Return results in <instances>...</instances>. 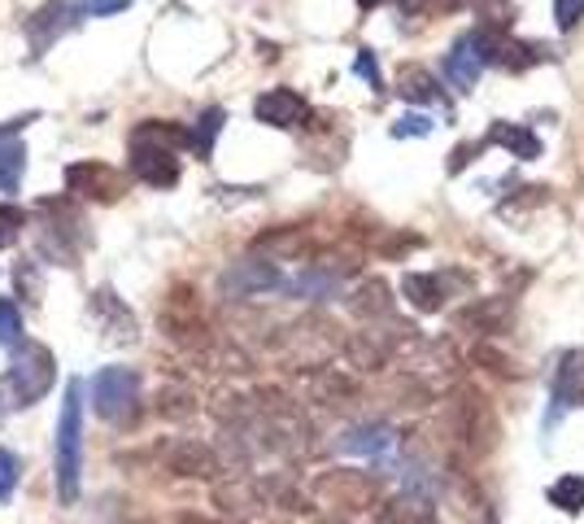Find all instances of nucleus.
Segmentation results:
<instances>
[{"mask_svg": "<svg viewBox=\"0 0 584 524\" xmlns=\"http://www.w3.org/2000/svg\"><path fill=\"white\" fill-rule=\"evenodd\" d=\"M52 376H57V363H52L48 346H35V341L13 346V363L0 376V416L39 403L52 389Z\"/></svg>", "mask_w": 584, "mask_h": 524, "instance_id": "obj_1", "label": "nucleus"}, {"mask_svg": "<svg viewBox=\"0 0 584 524\" xmlns=\"http://www.w3.org/2000/svg\"><path fill=\"white\" fill-rule=\"evenodd\" d=\"M397 9H406V13H419V9H423V0H397Z\"/></svg>", "mask_w": 584, "mask_h": 524, "instance_id": "obj_32", "label": "nucleus"}, {"mask_svg": "<svg viewBox=\"0 0 584 524\" xmlns=\"http://www.w3.org/2000/svg\"><path fill=\"white\" fill-rule=\"evenodd\" d=\"M166 468L175 477H219V455L210 446L184 438V442H171L166 446Z\"/></svg>", "mask_w": 584, "mask_h": 524, "instance_id": "obj_11", "label": "nucleus"}, {"mask_svg": "<svg viewBox=\"0 0 584 524\" xmlns=\"http://www.w3.org/2000/svg\"><path fill=\"white\" fill-rule=\"evenodd\" d=\"M280 284H284V276L262 258H241L223 276V293L227 298H254V293H267V289H280Z\"/></svg>", "mask_w": 584, "mask_h": 524, "instance_id": "obj_9", "label": "nucleus"}, {"mask_svg": "<svg viewBox=\"0 0 584 524\" xmlns=\"http://www.w3.org/2000/svg\"><path fill=\"white\" fill-rule=\"evenodd\" d=\"M0 346L4 350L22 346V315H17V306L9 298H0Z\"/></svg>", "mask_w": 584, "mask_h": 524, "instance_id": "obj_24", "label": "nucleus"}, {"mask_svg": "<svg viewBox=\"0 0 584 524\" xmlns=\"http://www.w3.org/2000/svg\"><path fill=\"white\" fill-rule=\"evenodd\" d=\"M74 22H79V0H48V4H39V9L31 13V22H26L31 53L44 57V53H48Z\"/></svg>", "mask_w": 584, "mask_h": 524, "instance_id": "obj_5", "label": "nucleus"}, {"mask_svg": "<svg viewBox=\"0 0 584 524\" xmlns=\"http://www.w3.org/2000/svg\"><path fill=\"white\" fill-rule=\"evenodd\" d=\"M44 214V232H39V254L52 263H74L79 249L87 245V223L70 201H39Z\"/></svg>", "mask_w": 584, "mask_h": 524, "instance_id": "obj_3", "label": "nucleus"}, {"mask_svg": "<svg viewBox=\"0 0 584 524\" xmlns=\"http://www.w3.org/2000/svg\"><path fill=\"white\" fill-rule=\"evenodd\" d=\"M131 0H79V13H87V18H109V13H122Z\"/></svg>", "mask_w": 584, "mask_h": 524, "instance_id": "obj_30", "label": "nucleus"}, {"mask_svg": "<svg viewBox=\"0 0 584 524\" xmlns=\"http://www.w3.org/2000/svg\"><path fill=\"white\" fill-rule=\"evenodd\" d=\"M393 446V433L384 429V424H371V429H353L344 442H340V451H349V455H384Z\"/></svg>", "mask_w": 584, "mask_h": 524, "instance_id": "obj_18", "label": "nucleus"}, {"mask_svg": "<svg viewBox=\"0 0 584 524\" xmlns=\"http://www.w3.org/2000/svg\"><path fill=\"white\" fill-rule=\"evenodd\" d=\"M131 171H136V179H144L153 188H175L179 184V158L166 144L131 140Z\"/></svg>", "mask_w": 584, "mask_h": 524, "instance_id": "obj_7", "label": "nucleus"}, {"mask_svg": "<svg viewBox=\"0 0 584 524\" xmlns=\"http://www.w3.org/2000/svg\"><path fill=\"white\" fill-rule=\"evenodd\" d=\"M66 188L87 201H118L127 193V179L105 162H74L66 166Z\"/></svg>", "mask_w": 584, "mask_h": 524, "instance_id": "obj_6", "label": "nucleus"}, {"mask_svg": "<svg viewBox=\"0 0 584 524\" xmlns=\"http://www.w3.org/2000/svg\"><path fill=\"white\" fill-rule=\"evenodd\" d=\"M22 228H26V214L17 210V206H0V249H9V245H17V236H22Z\"/></svg>", "mask_w": 584, "mask_h": 524, "instance_id": "obj_25", "label": "nucleus"}, {"mask_svg": "<svg viewBox=\"0 0 584 524\" xmlns=\"http://www.w3.org/2000/svg\"><path fill=\"white\" fill-rule=\"evenodd\" d=\"M554 403H559V411L581 407L584 403V350L563 354V363H559V372H554Z\"/></svg>", "mask_w": 584, "mask_h": 524, "instance_id": "obj_15", "label": "nucleus"}, {"mask_svg": "<svg viewBox=\"0 0 584 524\" xmlns=\"http://www.w3.org/2000/svg\"><path fill=\"white\" fill-rule=\"evenodd\" d=\"M550 503H554L559 512H568V516L584 512V477H563V481H554V486H550Z\"/></svg>", "mask_w": 584, "mask_h": 524, "instance_id": "obj_21", "label": "nucleus"}, {"mask_svg": "<svg viewBox=\"0 0 584 524\" xmlns=\"http://www.w3.org/2000/svg\"><path fill=\"white\" fill-rule=\"evenodd\" d=\"M489 144H506V149H511L515 158H524V162L541 158V140H537L533 131L515 127V123H493V131H489Z\"/></svg>", "mask_w": 584, "mask_h": 524, "instance_id": "obj_17", "label": "nucleus"}, {"mask_svg": "<svg viewBox=\"0 0 584 524\" xmlns=\"http://www.w3.org/2000/svg\"><path fill=\"white\" fill-rule=\"evenodd\" d=\"M432 127H436L432 118H423V114H406L401 123H393V136H397V140H406V136H432Z\"/></svg>", "mask_w": 584, "mask_h": 524, "instance_id": "obj_27", "label": "nucleus"}, {"mask_svg": "<svg viewBox=\"0 0 584 524\" xmlns=\"http://www.w3.org/2000/svg\"><path fill=\"white\" fill-rule=\"evenodd\" d=\"M223 123H227V114L214 105V109H206L201 114V123H197V131H188L192 136V153H201V158H210L214 153V140H219V131H223Z\"/></svg>", "mask_w": 584, "mask_h": 524, "instance_id": "obj_20", "label": "nucleus"}, {"mask_svg": "<svg viewBox=\"0 0 584 524\" xmlns=\"http://www.w3.org/2000/svg\"><path fill=\"white\" fill-rule=\"evenodd\" d=\"M79 468H83V389L70 381L61 420H57V503L74 508L79 503Z\"/></svg>", "mask_w": 584, "mask_h": 524, "instance_id": "obj_2", "label": "nucleus"}, {"mask_svg": "<svg viewBox=\"0 0 584 524\" xmlns=\"http://www.w3.org/2000/svg\"><path fill=\"white\" fill-rule=\"evenodd\" d=\"M554 18H559L563 31H572L584 18V0H554Z\"/></svg>", "mask_w": 584, "mask_h": 524, "instance_id": "obj_29", "label": "nucleus"}, {"mask_svg": "<svg viewBox=\"0 0 584 524\" xmlns=\"http://www.w3.org/2000/svg\"><path fill=\"white\" fill-rule=\"evenodd\" d=\"M441 4H449V9H454V4H463V0H441Z\"/></svg>", "mask_w": 584, "mask_h": 524, "instance_id": "obj_35", "label": "nucleus"}, {"mask_svg": "<svg viewBox=\"0 0 584 524\" xmlns=\"http://www.w3.org/2000/svg\"><path fill=\"white\" fill-rule=\"evenodd\" d=\"M92 315L101 319V328H105L109 341H118V346L136 341V315L118 302L114 289H96V293H92Z\"/></svg>", "mask_w": 584, "mask_h": 524, "instance_id": "obj_10", "label": "nucleus"}, {"mask_svg": "<svg viewBox=\"0 0 584 524\" xmlns=\"http://www.w3.org/2000/svg\"><path fill=\"white\" fill-rule=\"evenodd\" d=\"M480 70H484V57H480V48H476V35L458 39L454 53L445 57V74H449V83H454L458 92H471V88L480 83Z\"/></svg>", "mask_w": 584, "mask_h": 524, "instance_id": "obj_13", "label": "nucleus"}, {"mask_svg": "<svg viewBox=\"0 0 584 524\" xmlns=\"http://www.w3.org/2000/svg\"><path fill=\"white\" fill-rule=\"evenodd\" d=\"M254 114H258V123H267V127H301V123L314 118V114H309V101H305L301 92H292V88H271V92H262L258 105H254Z\"/></svg>", "mask_w": 584, "mask_h": 524, "instance_id": "obj_8", "label": "nucleus"}, {"mask_svg": "<svg viewBox=\"0 0 584 524\" xmlns=\"http://www.w3.org/2000/svg\"><path fill=\"white\" fill-rule=\"evenodd\" d=\"M179 524H227V521H206V516H184Z\"/></svg>", "mask_w": 584, "mask_h": 524, "instance_id": "obj_33", "label": "nucleus"}, {"mask_svg": "<svg viewBox=\"0 0 584 524\" xmlns=\"http://www.w3.org/2000/svg\"><path fill=\"white\" fill-rule=\"evenodd\" d=\"M353 70H358V74H362V79H366V83H371L375 92H384V79H379V66H375V53H366V48H362V53H358V61H353Z\"/></svg>", "mask_w": 584, "mask_h": 524, "instance_id": "obj_28", "label": "nucleus"}, {"mask_svg": "<svg viewBox=\"0 0 584 524\" xmlns=\"http://www.w3.org/2000/svg\"><path fill=\"white\" fill-rule=\"evenodd\" d=\"M480 149H484V140H480V144H458V149H454V158H449V175H458V171H463V162H471Z\"/></svg>", "mask_w": 584, "mask_h": 524, "instance_id": "obj_31", "label": "nucleus"}, {"mask_svg": "<svg viewBox=\"0 0 584 524\" xmlns=\"http://www.w3.org/2000/svg\"><path fill=\"white\" fill-rule=\"evenodd\" d=\"M358 4H362V9H375V4H379V0H358Z\"/></svg>", "mask_w": 584, "mask_h": 524, "instance_id": "obj_34", "label": "nucleus"}, {"mask_svg": "<svg viewBox=\"0 0 584 524\" xmlns=\"http://www.w3.org/2000/svg\"><path fill=\"white\" fill-rule=\"evenodd\" d=\"M318 494L331 499L336 508H366V503H375V481H366L358 473H327L318 481Z\"/></svg>", "mask_w": 584, "mask_h": 524, "instance_id": "obj_12", "label": "nucleus"}, {"mask_svg": "<svg viewBox=\"0 0 584 524\" xmlns=\"http://www.w3.org/2000/svg\"><path fill=\"white\" fill-rule=\"evenodd\" d=\"M17 477H22V468H17V455L0 446V503H4V499L17 490Z\"/></svg>", "mask_w": 584, "mask_h": 524, "instance_id": "obj_26", "label": "nucleus"}, {"mask_svg": "<svg viewBox=\"0 0 584 524\" xmlns=\"http://www.w3.org/2000/svg\"><path fill=\"white\" fill-rule=\"evenodd\" d=\"M92 407L105 424H131L140 411V372L136 368H101L92 381Z\"/></svg>", "mask_w": 584, "mask_h": 524, "instance_id": "obj_4", "label": "nucleus"}, {"mask_svg": "<svg viewBox=\"0 0 584 524\" xmlns=\"http://www.w3.org/2000/svg\"><path fill=\"white\" fill-rule=\"evenodd\" d=\"M13 284H17V298H26L31 306H39L44 284H39V276H35V258H22V263L13 267Z\"/></svg>", "mask_w": 584, "mask_h": 524, "instance_id": "obj_23", "label": "nucleus"}, {"mask_svg": "<svg viewBox=\"0 0 584 524\" xmlns=\"http://www.w3.org/2000/svg\"><path fill=\"white\" fill-rule=\"evenodd\" d=\"M401 293H406L419 311H441V302H445L441 280H432V276H406V280H401Z\"/></svg>", "mask_w": 584, "mask_h": 524, "instance_id": "obj_19", "label": "nucleus"}, {"mask_svg": "<svg viewBox=\"0 0 584 524\" xmlns=\"http://www.w3.org/2000/svg\"><path fill=\"white\" fill-rule=\"evenodd\" d=\"M157 403H162V407H157V411H162V416H166V420H188V416H192V411H197V398H192V394H188V389H184V385H166V389H162V398H157Z\"/></svg>", "mask_w": 584, "mask_h": 524, "instance_id": "obj_22", "label": "nucleus"}, {"mask_svg": "<svg viewBox=\"0 0 584 524\" xmlns=\"http://www.w3.org/2000/svg\"><path fill=\"white\" fill-rule=\"evenodd\" d=\"M26 123V118H22ZM22 123H9V131H0V193H17L22 171H26V144H22Z\"/></svg>", "mask_w": 584, "mask_h": 524, "instance_id": "obj_14", "label": "nucleus"}, {"mask_svg": "<svg viewBox=\"0 0 584 524\" xmlns=\"http://www.w3.org/2000/svg\"><path fill=\"white\" fill-rule=\"evenodd\" d=\"M397 92L406 101H414V105H441L445 101V92L436 88L432 70H423V66H401L397 70Z\"/></svg>", "mask_w": 584, "mask_h": 524, "instance_id": "obj_16", "label": "nucleus"}]
</instances>
